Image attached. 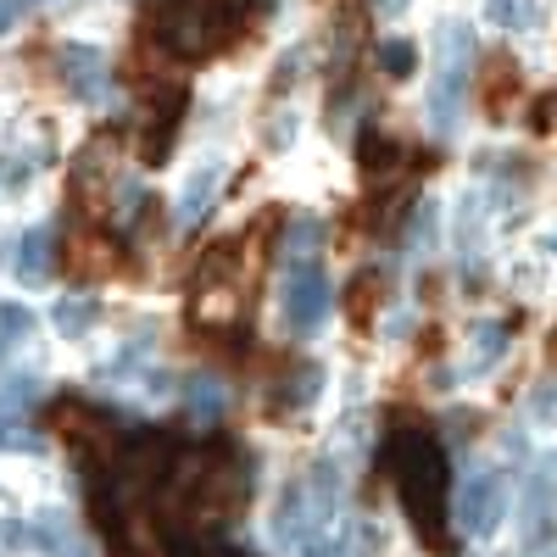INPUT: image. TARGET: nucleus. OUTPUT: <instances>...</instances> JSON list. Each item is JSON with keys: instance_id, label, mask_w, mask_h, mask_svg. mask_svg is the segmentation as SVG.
I'll return each instance as SVG.
<instances>
[{"instance_id": "7ed1b4c3", "label": "nucleus", "mask_w": 557, "mask_h": 557, "mask_svg": "<svg viewBox=\"0 0 557 557\" xmlns=\"http://www.w3.org/2000/svg\"><path fill=\"white\" fill-rule=\"evenodd\" d=\"M502 513H507V480L496 469H474L451 491V524L469 541H485L502 524Z\"/></svg>"}, {"instance_id": "f3484780", "label": "nucleus", "mask_w": 557, "mask_h": 557, "mask_svg": "<svg viewBox=\"0 0 557 557\" xmlns=\"http://www.w3.org/2000/svg\"><path fill=\"white\" fill-rule=\"evenodd\" d=\"M374 307H380V273H357L346 296V318L357 330H374Z\"/></svg>"}, {"instance_id": "f03ea898", "label": "nucleus", "mask_w": 557, "mask_h": 557, "mask_svg": "<svg viewBox=\"0 0 557 557\" xmlns=\"http://www.w3.org/2000/svg\"><path fill=\"white\" fill-rule=\"evenodd\" d=\"M474 39L462 23H441V73L430 84V128L451 134L457 128V107H462V67H469Z\"/></svg>"}, {"instance_id": "b1692460", "label": "nucleus", "mask_w": 557, "mask_h": 557, "mask_svg": "<svg viewBox=\"0 0 557 557\" xmlns=\"http://www.w3.org/2000/svg\"><path fill=\"white\" fill-rule=\"evenodd\" d=\"M34 168H39V157H7V162H0V190H23V184L34 178Z\"/></svg>"}, {"instance_id": "39448f33", "label": "nucleus", "mask_w": 557, "mask_h": 557, "mask_svg": "<svg viewBox=\"0 0 557 557\" xmlns=\"http://www.w3.org/2000/svg\"><path fill=\"white\" fill-rule=\"evenodd\" d=\"M57 430H62V441L84 462H112V424H107V412L84 407V401H62L57 407Z\"/></svg>"}, {"instance_id": "9b49d317", "label": "nucleus", "mask_w": 557, "mask_h": 557, "mask_svg": "<svg viewBox=\"0 0 557 557\" xmlns=\"http://www.w3.org/2000/svg\"><path fill=\"white\" fill-rule=\"evenodd\" d=\"M318 391H323V368H318V362H290L285 374H278L268 407H273V412H301Z\"/></svg>"}, {"instance_id": "dca6fc26", "label": "nucleus", "mask_w": 557, "mask_h": 557, "mask_svg": "<svg viewBox=\"0 0 557 557\" xmlns=\"http://www.w3.org/2000/svg\"><path fill=\"white\" fill-rule=\"evenodd\" d=\"M357 162H362V173H368V178H385V173H396V168L407 162V151L396 146V139H385V134H362Z\"/></svg>"}, {"instance_id": "bb28decb", "label": "nucleus", "mask_w": 557, "mask_h": 557, "mask_svg": "<svg viewBox=\"0 0 557 557\" xmlns=\"http://www.w3.org/2000/svg\"><path fill=\"white\" fill-rule=\"evenodd\" d=\"M374 7H380V12H401V7H407V0H374Z\"/></svg>"}, {"instance_id": "4468645a", "label": "nucleus", "mask_w": 557, "mask_h": 557, "mask_svg": "<svg viewBox=\"0 0 557 557\" xmlns=\"http://www.w3.org/2000/svg\"><path fill=\"white\" fill-rule=\"evenodd\" d=\"M51 257H57V246H51V228L45 223L17 235V278L23 285H45V278H51Z\"/></svg>"}, {"instance_id": "423d86ee", "label": "nucleus", "mask_w": 557, "mask_h": 557, "mask_svg": "<svg viewBox=\"0 0 557 557\" xmlns=\"http://www.w3.org/2000/svg\"><path fill=\"white\" fill-rule=\"evenodd\" d=\"M57 73H62V84L73 89L78 101H107V51H96V45H62L57 51Z\"/></svg>"}, {"instance_id": "c85d7f7f", "label": "nucleus", "mask_w": 557, "mask_h": 557, "mask_svg": "<svg viewBox=\"0 0 557 557\" xmlns=\"http://www.w3.org/2000/svg\"><path fill=\"white\" fill-rule=\"evenodd\" d=\"M223 557H251V552H223Z\"/></svg>"}, {"instance_id": "f8f14e48", "label": "nucleus", "mask_w": 557, "mask_h": 557, "mask_svg": "<svg viewBox=\"0 0 557 557\" xmlns=\"http://www.w3.org/2000/svg\"><path fill=\"white\" fill-rule=\"evenodd\" d=\"M218 178H223V168H218V162H201V168L190 173V184H184V196H178V207H173V228H196V223L207 218Z\"/></svg>"}, {"instance_id": "aec40b11", "label": "nucleus", "mask_w": 557, "mask_h": 557, "mask_svg": "<svg viewBox=\"0 0 557 557\" xmlns=\"http://www.w3.org/2000/svg\"><path fill=\"white\" fill-rule=\"evenodd\" d=\"M485 17L507 34H524L535 23V0H485Z\"/></svg>"}, {"instance_id": "9d476101", "label": "nucleus", "mask_w": 557, "mask_h": 557, "mask_svg": "<svg viewBox=\"0 0 557 557\" xmlns=\"http://www.w3.org/2000/svg\"><path fill=\"white\" fill-rule=\"evenodd\" d=\"M34 541L45 546V557H96L89 552V535L67 513H57V507H45V513L34 519Z\"/></svg>"}, {"instance_id": "6ab92c4d", "label": "nucleus", "mask_w": 557, "mask_h": 557, "mask_svg": "<svg viewBox=\"0 0 557 557\" xmlns=\"http://www.w3.org/2000/svg\"><path fill=\"white\" fill-rule=\"evenodd\" d=\"M223 407H228V396H223V385L201 374V380L190 385V418H196V424L207 430V424H218V418H223Z\"/></svg>"}, {"instance_id": "5701e85b", "label": "nucleus", "mask_w": 557, "mask_h": 557, "mask_svg": "<svg viewBox=\"0 0 557 557\" xmlns=\"http://www.w3.org/2000/svg\"><path fill=\"white\" fill-rule=\"evenodd\" d=\"M28 323H34V318H28L23 307H0V357H7V351L28 335Z\"/></svg>"}, {"instance_id": "a211bd4d", "label": "nucleus", "mask_w": 557, "mask_h": 557, "mask_svg": "<svg viewBox=\"0 0 557 557\" xmlns=\"http://www.w3.org/2000/svg\"><path fill=\"white\" fill-rule=\"evenodd\" d=\"M318 246H323V223L318 218H290L285 262H318Z\"/></svg>"}, {"instance_id": "cd10ccee", "label": "nucleus", "mask_w": 557, "mask_h": 557, "mask_svg": "<svg viewBox=\"0 0 557 557\" xmlns=\"http://www.w3.org/2000/svg\"><path fill=\"white\" fill-rule=\"evenodd\" d=\"M546 357H552V362H557V330H552V341H546Z\"/></svg>"}, {"instance_id": "6e6552de", "label": "nucleus", "mask_w": 557, "mask_h": 557, "mask_svg": "<svg viewBox=\"0 0 557 557\" xmlns=\"http://www.w3.org/2000/svg\"><path fill=\"white\" fill-rule=\"evenodd\" d=\"M480 101H485V117H507V107L519 101V62L513 57H485L480 67Z\"/></svg>"}, {"instance_id": "ddd939ff", "label": "nucleus", "mask_w": 557, "mask_h": 557, "mask_svg": "<svg viewBox=\"0 0 557 557\" xmlns=\"http://www.w3.org/2000/svg\"><path fill=\"white\" fill-rule=\"evenodd\" d=\"M519 541H524V552H535L541 541H546V530H552V480L546 474H535L530 485H524V507H519Z\"/></svg>"}, {"instance_id": "2eb2a0df", "label": "nucleus", "mask_w": 557, "mask_h": 557, "mask_svg": "<svg viewBox=\"0 0 557 557\" xmlns=\"http://www.w3.org/2000/svg\"><path fill=\"white\" fill-rule=\"evenodd\" d=\"M507 341H513L507 323H496V318L474 323V335H469V368H462V374H491V368L507 357Z\"/></svg>"}, {"instance_id": "412c9836", "label": "nucleus", "mask_w": 557, "mask_h": 557, "mask_svg": "<svg viewBox=\"0 0 557 557\" xmlns=\"http://www.w3.org/2000/svg\"><path fill=\"white\" fill-rule=\"evenodd\" d=\"M51 318H57V330H62L67 341H78V335L89 330V323H96V301H78V296H62Z\"/></svg>"}, {"instance_id": "393cba45", "label": "nucleus", "mask_w": 557, "mask_h": 557, "mask_svg": "<svg viewBox=\"0 0 557 557\" xmlns=\"http://www.w3.org/2000/svg\"><path fill=\"white\" fill-rule=\"evenodd\" d=\"M407 240H412V246H430V240H435V201H418V212H412V223H407Z\"/></svg>"}, {"instance_id": "0eeeda50", "label": "nucleus", "mask_w": 557, "mask_h": 557, "mask_svg": "<svg viewBox=\"0 0 557 557\" xmlns=\"http://www.w3.org/2000/svg\"><path fill=\"white\" fill-rule=\"evenodd\" d=\"M178 123H184V96H178V89H162V96L151 101V112H146V134H139V151H146V162H162V157L173 151Z\"/></svg>"}, {"instance_id": "f257e3e1", "label": "nucleus", "mask_w": 557, "mask_h": 557, "mask_svg": "<svg viewBox=\"0 0 557 557\" xmlns=\"http://www.w3.org/2000/svg\"><path fill=\"white\" fill-rule=\"evenodd\" d=\"M385 469L396 480V496L407 507L412 530L424 535L430 552H446V519H451V474L446 451L430 430H396L385 441Z\"/></svg>"}, {"instance_id": "4be33fe9", "label": "nucleus", "mask_w": 557, "mask_h": 557, "mask_svg": "<svg viewBox=\"0 0 557 557\" xmlns=\"http://www.w3.org/2000/svg\"><path fill=\"white\" fill-rule=\"evenodd\" d=\"M380 67H385V78H407L418 67V51H412L407 39H385L380 45Z\"/></svg>"}, {"instance_id": "1a4fd4ad", "label": "nucleus", "mask_w": 557, "mask_h": 557, "mask_svg": "<svg viewBox=\"0 0 557 557\" xmlns=\"http://www.w3.org/2000/svg\"><path fill=\"white\" fill-rule=\"evenodd\" d=\"M62 262H67V273H78V278H107L112 268H117V246L107 240V235H67V246H62Z\"/></svg>"}, {"instance_id": "20e7f679", "label": "nucleus", "mask_w": 557, "mask_h": 557, "mask_svg": "<svg viewBox=\"0 0 557 557\" xmlns=\"http://www.w3.org/2000/svg\"><path fill=\"white\" fill-rule=\"evenodd\" d=\"M278 307H285V330L290 335H312L323 312H330V273L318 262H290L285 290H278Z\"/></svg>"}, {"instance_id": "c756f323", "label": "nucleus", "mask_w": 557, "mask_h": 557, "mask_svg": "<svg viewBox=\"0 0 557 557\" xmlns=\"http://www.w3.org/2000/svg\"><path fill=\"white\" fill-rule=\"evenodd\" d=\"M552 251H557V240H552Z\"/></svg>"}, {"instance_id": "a878e982", "label": "nucleus", "mask_w": 557, "mask_h": 557, "mask_svg": "<svg viewBox=\"0 0 557 557\" xmlns=\"http://www.w3.org/2000/svg\"><path fill=\"white\" fill-rule=\"evenodd\" d=\"M23 541H28V530H23L17 519H7V524H0V552H17Z\"/></svg>"}]
</instances>
